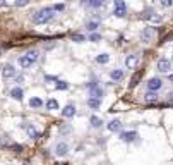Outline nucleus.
<instances>
[{
  "mask_svg": "<svg viewBox=\"0 0 173 165\" xmlns=\"http://www.w3.org/2000/svg\"><path fill=\"white\" fill-rule=\"evenodd\" d=\"M108 60H110V55H108V53H101V55L96 57V62H98V64H106Z\"/></svg>",
  "mask_w": 173,
  "mask_h": 165,
  "instance_id": "obj_24",
  "label": "nucleus"
},
{
  "mask_svg": "<svg viewBox=\"0 0 173 165\" xmlns=\"http://www.w3.org/2000/svg\"><path fill=\"white\" fill-rule=\"evenodd\" d=\"M33 64H35V62H33V59H29L28 55L19 57V65H21L22 69H29V67H31Z\"/></svg>",
  "mask_w": 173,
  "mask_h": 165,
  "instance_id": "obj_10",
  "label": "nucleus"
},
{
  "mask_svg": "<svg viewBox=\"0 0 173 165\" xmlns=\"http://www.w3.org/2000/svg\"><path fill=\"white\" fill-rule=\"evenodd\" d=\"M72 40L74 41H77V43H81V41H86V38L82 35H72Z\"/></svg>",
  "mask_w": 173,
  "mask_h": 165,
  "instance_id": "obj_31",
  "label": "nucleus"
},
{
  "mask_svg": "<svg viewBox=\"0 0 173 165\" xmlns=\"http://www.w3.org/2000/svg\"><path fill=\"white\" fill-rule=\"evenodd\" d=\"M10 96H12L14 100L21 102V100H22V96H24V91H22L19 86H16V88H12V90H10Z\"/></svg>",
  "mask_w": 173,
  "mask_h": 165,
  "instance_id": "obj_14",
  "label": "nucleus"
},
{
  "mask_svg": "<svg viewBox=\"0 0 173 165\" xmlns=\"http://www.w3.org/2000/svg\"><path fill=\"white\" fill-rule=\"evenodd\" d=\"M89 122H91V126H93V127H96V129H98V127H101V124H103V121H101V119L98 117V115H91Z\"/></svg>",
  "mask_w": 173,
  "mask_h": 165,
  "instance_id": "obj_22",
  "label": "nucleus"
},
{
  "mask_svg": "<svg viewBox=\"0 0 173 165\" xmlns=\"http://www.w3.org/2000/svg\"><path fill=\"white\" fill-rule=\"evenodd\" d=\"M5 5H7V2L5 0H0V7H5Z\"/></svg>",
  "mask_w": 173,
  "mask_h": 165,
  "instance_id": "obj_37",
  "label": "nucleus"
},
{
  "mask_svg": "<svg viewBox=\"0 0 173 165\" xmlns=\"http://www.w3.org/2000/svg\"><path fill=\"white\" fill-rule=\"evenodd\" d=\"M161 88H163V81H161L160 78H151L147 81V90H149V91H158Z\"/></svg>",
  "mask_w": 173,
  "mask_h": 165,
  "instance_id": "obj_4",
  "label": "nucleus"
},
{
  "mask_svg": "<svg viewBox=\"0 0 173 165\" xmlns=\"http://www.w3.org/2000/svg\"><path fill=\"white\" fill-rule=\"evenodd\" d=\"M26 55L29 57V59H33V62H36V60H38V57H39V55H38V50H29Z\"/></svg>",
  "mask_w": 173,
  "mask_h": 165,
  "instance_id": "obj_26",
  "label": "nucleus"
},
{
  "mask_svg": "<svg viewBox=\"0 0 173 165\" xmlns=\"http://www.w3.org/2000/svg\"><path fill=\"white\" fill-rule=\"evenodd\" d=\"M64 9H65L64 4H55V5H53V10H58V12H62Z\"/></svg>",
  "mask_w": 173,
  "mask_h": 165,
  "instance_id": "obj_33",
  "label": "nucleus"
},
{
  "mask_svg": "<svg viewBox=\"0 0 173 165\" xmlns=\"http://www.w3.org/2000/svg\"><path fill=\"white\" fill-rule=\"evenodd\" d=\"M168 78H170V81H171V82H173V74H170Z\"/></svg>",
  "mask_w": 173,
  "mask_h": 165,
  "instance_id": "obj_38",
  "label": "nucleus"
},
{
  "mask_svg": "<svg viewBox=\"0 0 173 165\" xmlns=\"http://www.w3.org/2000/svg\"><path fill=\"white\" fill-rule=\"evenodd\" d=\"M87 31H89V33H94V31H96V28H98V22H96V21H93V22H87Z\"/></svg>",
  "mask_w": 173,
  "mask_h": 165,
  "instance_id": "obj_27",
  "label": "nucleus"
},
{
  "mask_svg": "<svg viewBox=\"0 0 173 165\" xmlns=\"http://www.w3.org/2000/svg\"><path fill=\"white\" fill-rule=\"evenodd\" d=\"M87 40H89V41H94V43H96V41H100V40H101V36L98 35V33H91Z\"/></svg>",
  "mask_w": 173,
  "mask_h": 165,
  "instance_id": "obj_28",
  "label": "nucleus"
},
{
  "mask_svg": "<svg viewBox=\"0 0 173 165\" xmlns=\"http://www.w3.org/2000/svg\"><path fill=\"white\" fill-rule=\"evenodd\" d=\"M144 102H146V103H156V102H158V93L147 91L146 95H144Z\"/></svg>",
  "mask_w": 173,
  "mask_h": 165,
  "instance_id": "obj_17",
  "label": "nucleus"
},
{
  "mask_svg": "<svg viewBox=\"0 0 173 165\" xmlns=\"http://www.w3.org/2000/svg\"><path fill=\"white\" fill-rule=\"evenodd\" d=\"M67 153H69V144L64 143V141H60V143L55 144V155L57 156H67Z\"/></svg>",
  "mask_w": 173,
  "mask_h": 165,
  "instance_id": "obj_5",
  "label": "nucleus"
},
{
  "mask_svg": "<svg viewBox=\"0 0 173 165\" xmlns=\"http://www.w3.org/2000/svg\"><path fill=\"white\" fill-rule=\"evenodd\" d=\"M75 115V105L74 103H69V105H65L64 110H62V117L64 119H70Z\"/></svg>",
  "mask_w": 173,
  "mask_h": 165,
  "instance_id": "obj_8",
  "label": "nucleus"
},
{
  "mask_svg": "<svg viewBox=\"0 0 173 165\" xmlns=\"http://www.w3.org/2000/svg\"><path fill=\"white\" fill-rule=\"evenodd\" d=\"M108 129L112 131V132H120L122 131V122L117 121V119H113V121L108 122Z\"/></svg>",
  "mask_w": 173,
  "mask_h": 165,
  "instance_id": "obj_12",
  "label": "nucleus"
},
{
  "mask_svg": "<svg viewBox=\"0 0 173 165\" xmlns=\"http://www.w3.org/2000/svg\"><path fill=\"white\" fill-rule=\"evenodd\" d=\"M87 107H91L93 110L100 109V107H101V98H94V96H89V98H87Z\"/></svg>",
  "mask_w": 173,
  "mask_h": 165,
  "instance_id": "obj_15",
  "label": "nucleus"
},
{
  "mask_svg": "<svg viewBox=\"0 0 173 165\" xmlns=\"http://www.w3.org/2000/svg\"><path fill=\"white\" fill-rule=\"evenodd\" d=\"M24 127H26V132H28V136H29L31 139H35V138H39V132H38V131H36V129H35V127H33V126H28V124H26V126H24Z\"/></svg>",
  "mask_w": 173,
  "mask_h": 165,
  "instance_id": "obj_20",
  "label": "nucleus"
},
{
  "mask_svg": "<svg viewBox=\"0 0 173 165\" xmlns=\"http://www.w3.org/2000/svg\"><path fill=\"white\" fill-rule=\"evenodd\" d=\"M160 4H161V7L166 9V7H171L173 5V0H160Z\"/></svg>",
  "mask_w": 173,
  "mask_h": 165,
  "instance_id": "obj_29",
  "label": "nucleus"
},
{
  "mask_svg": "<svg viewBox=\"0 0 173 165\" xmlns=\"http://www.w3.org/2000/svg\"><path fill=\"white\" fill-rule=\"evenodd\" d=\"M156 67H158L160 72H170V69H171V60H168V59H160L158 64H156Z\"/></svg>",
  "mask_w": 173,
  "mask_h": 165,
  "instance_id": "obj_7",
  "label": "nucleus"
},
{
  "mask_svg": "<svg viewBox=\"0 0 173 165\" xmlns=\"http://www.w3.org/2000/svg\"><path fill=\"white\" fill-rule=\"evenodd\" d=\"M53 12H55L53 7H46V9L38 10V12L33 14V22H35V24H46V22H50L53 17H55Z\"/></svg>",
  "mask_w": 173,
  "mask_h": 165,
  "instance_id": "obj_1",
  "label": "nucleus"
},
{
  "mask_svg": "<svg viewBox=\"0 0 173 165\" xmlns=\"http://www.w3.org/2000/svg\"><path fill=\"white\" fill-rule=\"evenodd\" d=\"M137 64H139V55H129L125 59V65L129 67V69H134Z\"/></svg>",
  "mask_w": 173,
  "mask_h": 165,
  "instance_id": "obj_13",
  "label": "nucleus"
},
{
  "mask_svg": "<svg viewBox=\"0 0 173 165\" xmlns=\"http://www.w3.org/2000/svg\"><path fill=\"white\" fill-rule=\"evenodd\" d=\"M45 79H46V81H55V76H45Z\"/></svg>",
  "mask_w": 173,
  "mask_h": 165,
  "instance_id": "obj_35",
  "label": "nucleus"
},
{
  "mask_svg": "<svg viewBox=\"0 0 173 165\" xmlns=\"http://www.w3.org/2000/svg\"><path fill=\"white\" fill-rule=\"evenodd\" d=\"M46 110H57L58 109V102L55 100V98H50V100H46Z\"/></svg>",
  "mask_w": 173,
  "mask_h": 165,
  "instance_id": "obj_21",
  "label": "nucleus"
},
{
  "mask_svg": "<svg viewBox=\"0 0 173 165\" xmlns=\"http://www.w3.org/2000/svg\"><path fill=\"white\" fill-rule=\"evenodd\" d=\"M113 14L117 17H125L127 16V5L123 0H115L113 2Z\"/></svg>",
  "mask_w": 173,
  "mask_h": 165,
  "instance_id": "obj_2",
  "label": "nucleus"
},
{
  "mask_svg": "<svg viewBox=\"0 0 173 165\" xmlns=\"http://www.w3.org/2000/svg\"><path fill=\"white\" fill-rule=\"evenodd\" d=\"M110 78H112L113 81H122V79H123V71H120V69L112 71V72H110Z\"/></svg>",
  "mask_w": 173,
  "mask_h": 165,
  "instance_id": "obj_19",
  "label": "nucleus"
},
{
  "mask_svg": "<svg viewBox=\"0 0 173 165\" xmlns=\"http://www.w3.org/2000/svg\"><path fill=\"white\" fill-rule=\"evenodd\" d=\"M55 88L57 90H69V82L67 81H57Z\"/></svg>",
  "mask_w": 173,
  "mask_h": 165,
  "instance_id": "obj_25",
  "label": "nucleus"
},
{
  "mask_svg": "<svg viewBox=\"0 0 173 165\" xmlns=\"http://www.w3.org/2000/svg\"><path fill=\"white\" fill-rule=\"evenodd\" d=\"M69 131H70V127H64V129H60V132H64V134H65V132H69Z\"/></svg>",
  "mask_w": 173,
  "mask_h": 165,
  "instance_id": "obj_36",
  "label": "nucleus"
},
{
  "mask_svg": "<svg viewBox=\"0 0 173 165\" xmlns=\"http://www.w3.org/2000/svg\"><path fill=\"white\" fill-rule=\"evenodd\" d=\"M139 138V134L135 131H125V132H120V139L125 141V143H134L135 139Z\"/></svg>",
  "mask_w": 173,
  "mask_h": 165,
  "instance_id": "obj_6",
  "label": "nucleus"
},
{
  "mask_svg": "<svg viewBox=\"0 0 173 165\" xmlns=\"http://www.w3.org/2000/svg\"><path fill=\"white\" fill-rule=\"evenodd\" d=\"M84 4L87 7H91V9H100L105 5V0H84Z\"/></svg>",
  "mask_w": 173,
  "mask_h": 165,
  "instance_id": "obj_16",
  "label": "nucleus"
},
{
  "mask_svg": "<svg viewBox=\"0 0 173 165\" xmlns=\"http://www.w3.org/2000/svg\"><path fill=\"white\" fill-rule=\"evenodd\" d=\"M29 4V0H16V5L17 7H24V5Z\"/></svg>",
  "mask_w": 173,
  "mask_h": 165,
  "instance_id": "obj_32",
  "label": "nucleus"
},
{
  "mask_svg": "<svg viewBox=\"0 0 173 165\" xmlns=\"http://www.w3.org/2000/svg\"><path fill=\"white\" fill-rule=\"evenodd\" d=\"M166 96H168V103H173V91H171V93H168Z\"/></svg>",
  "mask_w": 173,
  "mask_h": 165,
  "instance_id": "obj_34",
  "label": "nucleus"
},
{
  "mask_svg": "<svg viewBox=\"0 0 173 165\" xmlns=\"http://www.w3.org/2000/svg\"><path fill=\"white\" fill-rule=\"evenodd\" d=\"M87 90H89V96H94V98H101L103 96V90L96 81L87 82Z\"/></svg>",
  "mask_w": 173,
  "mask_h": 165,
  "instance_id": "obj_3",
  "label": "nucleus"
},
{
  "mask_svg": "<svg viewBox=\"0 0 173 165\" xmlns=\"http://www.w3.org/2000/svg\"><path fill=\"white\" fill-rule=\"evenodd\" d=\"M139 78H141V72L139 74H135L134 78H132V81H130V86L134 88V86H137V82H139Z\"/></svg>",
  "mask_w": 173,
  "mask_h": 165,
  "instance_id": "obj_30",
  "label": "nucleus"
},
{
  "mask_svg": "<svg viewBox=\"0 0 173 165\" xmlns=\"http://www.w3.org/2000/svg\"><path fill=\"white\" fill-rule=\"evenodd\" d=\"M29 107H33V109H39V107H43V102L35 96V98H31L29 100Z\"/></svg>",
  "mask_w": 173,
  "mask_h": 165,
  "instance_id": "obj_23",
  "label": "nucleus"
},
{
  "mask_svg": "<svg viewBox=\"0 0 173 165\" xmlns=\"http://www.w3.org/2000/svg\"><path fill=\"white\" fill-rule=\"evenodd\" d=\"M142 17L144 19H151V21H154V22H160L161 21V17H160V16H156L153 10H146V12L142 14Z\"/></svg>",
  "mask_w": 173,
  "mask_h": 165,
  "instance_id": "obj_18",
  "label": "nucleus"
},
{
  "mask_svg": "<svg viewBox=\"0 0 173 165\" xmlns=\"http://www.w3.org/2000/svg\"><path fill=\"white\" fill-rule=\"evenodd\" d=\"M153 36H154V29H153V28H146V29L142 31V41L144 43L153 41Z\"/></svg>",
  "mask_w": 173,
  "mask_h": 165,
  "instance_id": "obj_11",
  "label": "nucleus"
},
{
  "mask_svg": "<svg viewBox=\"0 0 173 165\" xmlns=\"http://www.w3.org/2000/svg\"><path fill=\"white\" fill-rule=\"evenodd\" d=\"M2 76H4L5 79L14 78V76H16V69H14V65L5 64V65H4V69H2Z\"/></svg>",
  "mask_w": 173,
  "mask_h": 165,
  "instance_id": "obj_9",
  "label": "nucleus"
},
{
  "mask_svg": "<svg viewBox=\"0 0 173 165\" xmlns=\"http://www.w3.org/2000/svg\"><path fill=\"white\" fill-rule=\"evenodd\" d=\"M24 165H31V163H29V162H24Z\"/></svg>",
  "mask_w": 173,
  "mask_h": 165,
  "instance_id": "obj_39",
  "label": "nucleus"
}]
</instances>
